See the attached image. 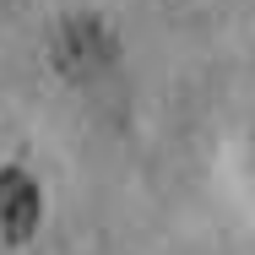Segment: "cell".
<instances>
[{
    "label": "cell",
    "instance_id": "cell-1",
    "mask_svg": "<svg viewBox=\"0 0 255 255\" xmlns=\"http://www.w3.org/2000/svg\"><path fill=\"white\" fill-rule=\"evenodd\" d=\"M38 223V190L27 174L5 168L0 174V245H22Z\"/></svg>",
    "mask_w": 255,
    "mask_h": 255
}]
</instances>
